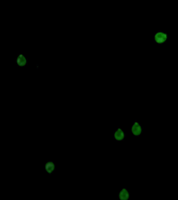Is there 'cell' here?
<instances>
[{
    "instance_id": "cell-5",
    "label": "cell",
    "mask_w": 178,
    "mask_h": 200,
    "mask_svg": "<svg viewBox=\"0 0 178 200\" xmlns=\"http://www.w3.org/2000/svg\"><path fill=\"white\" fill-rule=\"evenodd\" d=\"M129 197V192L125 188L122 189L119 193V198L121 200H128Z\"/></svg>"
},
{
    "instance_id": "cell-2",
    "label": "cell",
    "mask_w": 178,
    "mask_h": 200,
    "mask_svg": "<svg viewBox=\"0 0 178 200\" xmlns=\"http://www.w3.org/2000/svg\"><path fill=\"white\" fill-rule=\"evenodd\" d=\"M131 132L135 136H139L142 132V128L139 123L135 121L132 126Z\"/></svg>"
},
{
    "instance_id": "cell-1",
    "label": "cell",
    "mask_w": 178,
    "mask_h": 200,
    "mask_svg": "<svg viewBox=\"0 0 178 200\" xmlns=\"http://www.w3.org/2000/svg\"><path fill=\"white\" fill-rule=\"evenodd\" d=\"M56 169V165L54 161H48L44 165V170L49 174H52L54 172Z\"/></svg>"
},
{
    "instance_id": "cell-4",
    "label": "cell",
    "mask_w": 178,
    "mask_h": 200,
    "mask_svg": "<svg viewBox=\"0 0 178 200\" xmlns=\"http://www.w3.org/2000/svg\"><path fill=\"white\" fill-rule=\"evenodd\" d=\"M167 39V35L163 32H158L155 36V40L158 43H164Z\"/></svg>"
},
{
    "instance_id": "cell-3",
    "label": "cell",
    "mask_w": 178,
    "mask_h": 200,
    "mask_svg": "<svg viewBox=\"0 0 178 200\" xmlns=\"http://www.w3.org/2000/svg\"><path fill=\"white\" fill-rule=\"evenodd\" d=\"M125 134L122 129L121 128H118L116 129L114 133V138L115 140L118 141L123 140L124 138Z\"/></svg>"
}]
</instances>
